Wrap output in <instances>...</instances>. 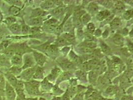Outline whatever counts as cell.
Returning <instances> with one entry per match:
<instances>
[{
  "label": "cell",
  "instance_id": "6da1fadb",
  "mask_svg": "<svg viewBox=\"0 0 133 100\" xmlns=\"http://www.w3.org/2000/svg\"><path fill=\"white\" fill-rule=\"evenodd\" d=\"M39 83L36 81H30L24 83V86L28 93L31 95H37L39 94L38 87Z\"/></svg>",
  "mask_w": 133,
  "mask_h": 100
},
{
  "label": "cell",
  "instance_id": "7a4b0ae2",
  "mask_svg": "<svg viewBox=\"0 0 133 100\" xmlns=\"http://www.w3.org/2000/svg\"><path fill=\"white\" fill-rule=\"evenodd\" d=\"M6 95L8 100H15L16 98V93L14 88L8 82L6 84Z\"/></svg>",
  "mask_w": 133,
  "mask_h": 100
},
{
  "label": "cell",
  "instance_id": "3957f363",
  "mask_svg": "<svg viewBox=\"0 0 133 100\" xmlns=\"http://www.w3.org/2000/svg\"><path fill=\"white\" fill-rule=\"evenodd\" d=\"M36 70L35 68H29L25 69L24 71L21 74V78L25 81H30V79L33 77L35 73Z\"/></svg>",
  "mask_w": 133,
  "mask_h": 100
},
{
  "label": "cell",
  "instance_id": "277c9868",
  "mask_svg": "<svg viewBox=\"0 0 133 100\" xmlns=\"http://www.w3.org/2000/svg\"><path fill=\"white\" fill-rule=\"evenodd\" d=\"M34 57L36 62L41 66H43L44 63L45 62L46 58L43 54L37 52H34Z\"/></svg>",
  "mask_w": 133,
  "mask_h": 100
},
{
  "label": "cell",
  "instance_id": "5b68a950",
  "mask_svg": "<svg viewBox=\"0 0 133 100\" xmlns=\"http://www.w3.org/2000/svg\"><path fill=\"white\" fill-rule=\"evenodd\" d=\"M5 76L8 81V82L12 86V87L16 88L18 83V80L16 76L12 75V74H11L9 72L6 73L5 74Z\"/></svg>",
  "mask_w": 133,
  "mask_h": 100
},
{
  "label": "cell",
  "instance_id": "8992f818",
  "mask_svg": "<svg viewBox=\"0 0 133 100\" xmlns=\"http://www.w3.org/2000/svg\"><path fill=\"white\" fill-rule=\"evenodd\" d=\"M34 64V61L32 57L29 55H25L24 57V64L22 67V69H29Z\"/></svg>",
  "mask_w": 133,
  "mask_h": 100
},
{
  "label": "cell",
  "instance_id": "52a82bcc",
  "mask_svg": "<svg viewBox=\"0 0 133 100\" xmlns=\"http://www.w3.org/2000/svg\"><path fill=\"white\" fill-rule=\"evenodd\" d=\"M22 57L21 55L18 54H15L11 58V63L14 66L19 67L22 64Z\"/></svg>",
  "mask_w": 133,
  "mask_h": 100
},
{
  "label": "cell",
  "instance_id": "ba28073f",
  "mask_svg": "<svg viewBox=\"0 0 133 100\" xmlns=\"http://www.w3.org/2000/svg\"><path fill=\"white\" fill-rule=\"evenodd\" d=\"M59 64L61 68L64 70H69L74 68V64L67 60L62 61Z\"/></svg>",
  "mask_w": 133,
  "mask_h": 100
},
{
  "label": "cell",
  "instance_id": "9c48e42d",
  "mask_svg": "<svg viewBox=\"0 0 133 100\" xmlns=\"http://www.w3.org/2000/svg\"><path fill=\"white\" fill-rule=\"evenodd\" d=\"M111 13L108 10H105L102 12H100L97 14V19L100 21H102L104 19L108 18L110 16Z\"/></svg>",
  "mask_w": 133,
  "mask_h": 100
},
{
  "label": "cell",
  "instance_id": "30bf717a",
  "mask_svg": "<svg viewBox=\"0 0 133 100\" xmlns=\"http://www.w3.org/2000/svg\"><path fill=\"white\" fill-rule=\"evenodd\" d=\"M121 24L122 23L120 19L119 18H116L114 20H113L110 23V27L112 29L115 30L120 27Z\"/></svg>",
  "mask_w": 133,
  "mask_h": 100
},
{
  "label": "cell",
  "instance_id": "8fae6325",
  "mask_svg": "<svg viewBox=\"0 0 133 100\" xmlns=\"http://www.w3.org/2000/svg\"><path fill=\"white\" fill-rule=\"evenodd\" d=\"M113 41L114 44L119 45V46H122L124 43V39L123 37L118 34H116L113 37Z\"/></svg>",
  "mask_w": 133,
  "mask_h": 100
},
{
  "label": "cell",
  "instance_id": "7c38bea8",
  "mask_svg": "<svg viewBox=\"0 0 133 100\" xmlns=\"http://www.w3.org/2000/svg\"><path fill=\"white\" fill-rule=\"evenodd\" d=\"M69 43L63 37L58 38L55 42V45L56 47H62L69 45Z\"/></svg>",
  "mask_w": 133,
  "mask_h": 100
},
{
  "label": "cell",
  "instance_id": "4fadbf2b",
  "mask_svg": "<svg viewBox=\"0 0 133 100\" xmlns=\"http://www.w3.org/2000/svg\"><path fill=\"white\" fill-rule=\"evenodd\" d=\"M87 10L91 14H95L98 11V6L94 3H91L87 7Z\"/></svg>",
  "mask_w": 133,
  "mask_h": 100
},
{
  "label": "cell",
  "instance_id": "5bb4252c",
  "mask_svg": "<svg viewBox=\"0 0 133 100\" xmlns=\"http://www.w3.org/2000/svg\"><path fill=\"white\" fill-rule=\"evenodd\" d=\"M55 2L52 1H46L41 4V7L44 10L49 9L54 6Z\"/></svg>",
  "mask_w": 133,
  "mask_h": 100
},
{
  "label": "cell",
  "instance_id": "9a60e30c",
  "mask_svg": "<svg viewBox=\"0 0 133 100\" xmlns=\"http://www.w3.org/2000/svg\"><path fill=\"white\" fill-rule=\"evenodd\" d=\"M22 71V68H20L19 67H18V66H13L12 67H11L9 70V72L12 74V75H14L15 76L20 75Z\"/></svg>",
  "mask_w": 133,
  "mask_h": 100
},
{
  "label": "cell",
  "instance_id": "2e32d148",
  "mask_svg": "<svg viewBox=\"0 0 133 100\" xmlns=\"http://www.w3.org/2000/svg\"><path fill=\"white\" fill-rule=\"evenodd\" d=\"M61 71L60 70L57 68H55L52 70L51 73L50 75H49L48 77V79L49 80H52L55 79L58 75H59Z\"/></svg>",
  "mask_w": 133,
  "mask_h": 100
},
{
  "label": "cell",
  "instance_id": "e0dca14e",
  "mask_svg": "<svg viewBox=\"0 0 133 100\" xmlns=\"http://www.w3.org/2000/svg\"><path fill=\"white\" fill-rule=\"evenodd\" d=\"M63 38L68 42H73L75 41V38L74 33L72 32H68L63 35Z\"/></svg>",
  "mask_w": 133,
  "mask_h": 100
},
{
  "label": "cell",
  "instance_id": "ac0fdd59",
  "mask_svg": "<svg viewBox=\"0 0 133 100\" xmlns=\"http://www.w3.org/2000/svg\"><path fill=\"white\" fill-rule=\"evenodd\" d=\"M16 91L17 94V97L16 100H25L24 89L16 88Z\"/></svg>",
  "mask_w": 133,
  "mask_h": 100
},
{
  "label": "cell",
  "instance_id": "d6986e66",
  "mask_svg": "<svg viewBox=\"0 0 133 100\" xmlns=\"http://www.w3.org/2000/svg\"><path fill=\"white\" fill-rule=\"evenodd\" d=\"M69 56L70 57V59H71V60L75 63L77 64L81 63V59L78 56H77L74 52H73L72 51L70 52Z\"/></svg>",
  "mask_w": 133,
  "mask_h": 100
},
{
  "label": "cell",
  "instance_id": "ffe728a7",
  "mask_svg": "<svg viewBox=\"0 0 133 100\" xmlns=\"http://www.w3.org/2000/svg\"><path fill=\"white\" fill-rule=\"evenodd\" d=\"M98 73L95 71H92L89 73V80L91 83H95L97 80Z\"/></svg>",
  "mask_w": 133,
  "mask_h": 100
},
{
  "label": "cell",
  "instance_id": "44dd1931",
  "mask_svg": "<svg viewBox=\"0 0 133 100\" xmlns=\"http://www.w3.org/2000/svg\"><path fill=\"white\" fill-rule=\"evenodd\" d=\"M10 30L14 34H18L21 31V28L18 24L17 23H15V24L10 26Z\"/></svg>",
  "mask_w": 133,
  "mask_h": 100
},
{
  "label": "cell",
  "instance_id": "7402d4cb",
  "mask_svg": "<svg viewBox=\"0 0 133 100\" xmlns=\"http://www.w3.org/2000/svg\"><path fill=\"white\" fill-rule=\"evenodd\" d=\"M33 78L35 79H42L43 78V71L42 68L38 67L36 70Z\"/></svg>",
  "mask_w": 133,
  "mask_h": 100
},
{
  "label": "cell",
  "instance_id": "603a6c76",
  "mask_svg": "<svg viewBox=\"0 0 133 100\" xmlns=\"http://www.w3.org/2000/svg\"><path fill=\"white\" fill-rule=\"evenodd\" d=\"M101 47L102 52L104 54H106L107 55H110L111 53V50L107 44L102 43Z\"/></svg>",
  "mask_w": 133,
  "mask_h": 100
},
{
  "label": "cell",
  "instance_id": "cb8c5ba5",
  "mask_svg": "<svg viewBox=\"0 0 133 100\" xmlns=\"http://www.w3.org/2000/svg\"><path fill=\"white\" fill-rule=\"evenodd\" d=\"M41 85L42 88L44 90H49L52 87V85L49 83L47 79L44 80L41 83Z\"/></svg>",
  "mask_w": 133,
  "mask_h": 100
},
{
  "label": "cell",
  "instance_id": "d4e9b609",
  "mask_svg": "<svg viewBox=\"0 0 133 100\" xmlns=\"http://www.w3.org/2000/svg\"><path fill=\"white\" fill-rule=\"evenodd\" d=\"M91 20V16L89 14H85L81 17V22L84 24H87Z\"/></svg>",
  "mask_w": 133,
  "mask_h": 100
},
{
  "label": "cell",
  "instance_id": "484cf974",
  "mask_svg": "<svg viewBox=\"0 0 133 100\" xmlns=\"http://www.w3.org/2000/svg\"><path fill=\"white\" fill-rule=\"evenodd\" d=\"M42 20L41 18H35L31 21L30 25L35 26V27H38L42 25Z\"/></svg>",
  "mask_w": 133,
  "mask_h": 100
},
{
  "label": "cell",
  "instance_id": "4316f807",
  "mask_svg": "<svg viewBox=\"0 0 133 100\" xmlns=\"http://www.w3.org/2000/svg\"><path fill=\"white\" fill-rule=\"evenodd\" d=\"M77 76L78 77L79 79L82 81L86 80V74L84 71L80 70L77 72L76 73Z\"/></svg>",
  "mask_w": 133,
  "mask_h": 100
},
{
  "label": "cell",
  "instance_id": "83f0119b",
  "mask_svg": "<svg viewBox=\"0 0 133 100\" xmlns=\"http://www.w3.org/2000/svg\"><path fill=\"white\" fill-rule=\"evenodd\" d=\"M115 9L118 11H121L125 9V5L121 1H117L115 4Z\"/></svg>",
  "mask_w": 133,
  "mask_h": 100
},
{
  "label": "cell",
  "instance_id": "f1b7e54d",
  "mask_svg": "<svg viewBox=\"0 0 133 100\" xmlns=\"http://www.w3.org/2000/svg\"><path fill=\"white\" fill-rule=\"evenodd\" d=\"M46 49L49 51V53L51 54H55L58 51L57 47L55 45H50Z\"/></svg>",
  "mask_w": 133,
  "mask_h": 100
},
{
  "label": "cell",
  "instance_id": "f546056e",
  "mask_svg": "<svg viewBox=\"0 0 133 100\" xmlns=\"http://www.w3.org/2000/svg\"><path fill=\"white\" fill-rule=\"evenodd\" d=\"M45 12L39 9H36L34 11L33 14H32V16L33 17H35V18H39L41 16H42L44 15Z\"/></svg>",
  "mask_w": 133,
  "mask_h": 100
},
{
  "label": "cell",
  "instance_id": "4dcf8cb0",
  "mask_svg": "<svg viewBox=\"0 0 133 100\" xmlns=\"http://www.w3.org/2000/svg\"><path fill=\"white\" fill-rule=\"evenodd\" d=\"M20 9L18 7L12 6L10 9V11L14 16H17L20 12Z\"/></svg>",
  "mask_w": 133,
  "mask_h": 100
},
{
  "label": "cell",
  "instance_id": "1f68e13d",
  "mask_svg": "<svg viewBox=\"0 0 133 100\" xmlns=\"http://www.w3.org/2000/svg\"><path fill=\"white\" fill-rule=\"evenodd\" d=\"M117 88L115 87V86H110L106 90V93L108 95H114L117 92Z\"/></svg>",
  "mask_w": 133,
  "mask_h": 100
},
{
  "label": "cell",
  "instance_id": "d6a6232c",
  "mask_svg": "<svg viewBox=\"0 0 133 100\" xmlns=\"http://www.w3.org/2000/svg\"><path fill=\"white\" fill-rule=\"evenodd\" d=\"M97 46V44L94 42H86L83 44L84 47H87L90 49H94Z\"/></svg>",
  "mask_w": 133,
  "mask_h": 100
},
{
  "label": "cell",
  "instance_id": "836d02e7",
  "mask_svg": "<svg viewBox=\"0 0 133 100\" xmlns=\"http://www.w3.org/2000/svg\"><path fill=\"white\" fill-rule=\"evenodd\" d=\"M87 29L88 31V33L90 34H93L94 32L95 31V27L94 25L92 23H90L87 25Z\"/></svg>",
  "mask_w": 133,
  "mask_h": 100
},
{
  "label": "cell",
  "instance_id": "e575fe53",
  "mask_svg": "<svg viewBox=\"0 0 133 100\" xmlns=\"http://www.w3.org/2000/svg\"><path fill=\"white\" fill-rule=\"evenodd\" d=\"M72 28V25L70 21L67 22L63 27V30L64 31L69 32L71 31Z\"/></svg>",
  "mask_w": 133,
  "mask_h": 100
},
{
  "label": "cell",
  "instance_id": "d590c367",
  "mask_svg": "<svg viewBox=\"0 0 133 100\" xmlns=\"http://www.w3.org/2000/svg\"><path fill=\"white\" fill-rule=\"evenodd\" d=\"M132 15H133V11L132 10H131L127 11L124 12L123 14V17L124 19L128 20L132 17Z\"/></svg>",
  "mask_w": 133,
  "mask_h": 100
},
{
  "label": "cell",
  "instance_id": "8d00e7d4",
  "mask_svg": "<svg viewBox=\"0 0 133 100\" xmlns=\"http://www.w3.org/2000/svg\"><path fill=\"white\" fill-rule=\"evenodd\" d=\"M82 51L85 55H89V54H93L94 50L93 49H90L89 48L83 47V48H82Z\"/></svg>",
  "mask_w": 133,
  "mask_h": 100
},
{
  "label": "cell",
  "instance_id": "74e56055",
  "mask_svg": "<svg viewBox=\"0 0 133 100\" xmlns=\"http://www.w3.org/2000/svg\"><path fill=\"white\" fill-rule=\"evenodd\" d=\"M82 68L86 71H90L93 69L91 65L88 62H86L83 63Z\"/></svg>",
  "mask_w": 133,
  "mask_h": 100
},
{
  "label": "cell",
  "instance_id": "f35d334b",
  "mask_svg": "<svg viewBox=\"0 0 133 100\" xmlns=\"http://www.w3.org/2000/svg\"><path fill=\"white\" fill-rule=\"evenodd\" d=\"M85 14V12L84 10H79L78 11H76L74 13V18L80 19V18H81V17Z\"/></svg>",
  "mask_w": 133,
  "mask_h": 100
},
{
  "label": "cell",
  "instance_id": "ab89813d",
  "mask_svg": "<svg viewBox=\"0 0 133 100\" xmlns=\"http://www.w3.org/2000/svg\"><path fill=\"white\" fill-rule=\"evenodd\" d=\"M101 4L103 5V6L107 8H111L113 4L111 2V1H103L101 2Z\"/></svg>",
  "mask_w": 133,
  "mask_h": 100
},
{
  "label": "cell",
  "instance_id": "60d3db41",
  "mask_svg": "<svg viewBox=\"0 0 133 100\" xmlns=\"http://www.w3.org/2000/svg\"><path fill=\"white\" fill-rule=\"evenodd\" d=\"M30 28H29V27L28 26L26 25H23L22 27L21 28V31L22 33L24 35H26L28 34L29 32H30Z\"/></svg>",
  "mask_w": 133,
  "mask_h": 100
},
{
  "label": "cell",
  "instance_id": "b9f144b4",
  "mask_svg": "<svg viewBox=\"0 0 133 100\" xmlns=\"http://www.w3.org/2000/svg\"><path fill=\"white\" fill-rule=\"evenodd\" d=\"M64 11V9L63 8H58L54 10L52 12V13L56 16H59L62 14Z\"/></svg>",
  "mask_w": 133,
  "mask_h": 100
},
{
  "label": "cell",
  "instance_id": "7bdbcfd3",
  "mask_svg": "<svg viewBox=\"0 0 133 100\" xmlns=\"http://www.w3.org/2000/svg\"><path fill=\"white\" fill-rule=\"evenodd\" d=\"M85 40L86 42H92L94 40V38L92 34L87 33L85 35Z\"/></svg>",
  "mask_w": 133,
  "mask_h": 100
},
{
  "label": "cell",
  "instance_id": "ee69618b",
  "mask_svg": "<svg viewBox=\"0 0 133 100\" xmlns=\"http://www.w3.org/2000/svg\"><path fill=\"white\" fill-rule=\"evenodd\" d=\"M57 20L55 19H51L46 21L44 23V24L46 26H51V25H55L57 23Z\"/></svg>",
  "mask_w": 133,
  "mask_h": 100
},
{
  "label": "cell",
  "instance_id": "f6af8a7d",
  "mask_svg": "<svg viewBox=\"0 0 133 100\" xmlns=\"http://www.w3.org/2000/svg\"><path fill=\"white\" fill-rule=\"evenodd\" d=\"M6 22L8 24L12 25L15 23L16 22V19L13 17H10L6 18Z\"/></svg>",
  "mask_w": 133,
  "mask_h": 100
},
{
  "label": "cell",
  "instance_id": "bcb514c9",
  "mask_svg": "<svg viewBox=\"0 0 133 100\" xmlns=\"http://www.w3.org/2000/svg\"><path fill=\"white\" fill-rule=\"evenodd\" d=\"M39 31H40V29L38 27H34L30 29V34L34 35V34L38 33Z\"/></svg>",
  "mask_w": 133,
  "mask_h": 100
},
{
  "label": "cell",
  "instance_id": "7dc6e473",
  "mask_svg": "<svg viewBox=\"0 0 133 100\" xmlns=\"http://www.w3.org/2000/svg\"><path fill=\"white\" fill-rule=\"evenodd\" d=\"M74 23L75 24V26L77 27L78 28H80L82 26V23L80 19H75L74 21Z\"/></svg>",
  "mask_w": 133,
  "mask_h": 100
},
{
  "label": "cell",
  "instance_id": "c3c4849f",
  "mask_svg": "<svg viewBox=\"0 0 133 100\" xmlns=\"http://www.w3.org/2000/svg\"><path fill=\"white\" fill-rule=\"evenodd\" d=\"M56 27L57 26H56V25L48 26L47 27V30L50 32H55Z\"/></svg>",
  "mask_w": 133,
  "mask_h": 100
},
{
  "label": "cell",
  "instance_id": "681fc988",
  "mask_svg": "<svg viewBox=\"0 0 133 100\" xmlns=\"http://www.w3.org/2000/svg\"><path fill=\"white\" fill-rule=\"evenodd\" d=\"M98 83L100 86H104L106 84V81L103 79V78L100 77L98 79Z\"/></svg>",
  "mask_w": 133,
  "mask_h": 100
},
{
  "label": "cell",
  "instance_id": "f907efd6",
  "mask_svg": "<svg viewBox=\"0 0 133 100\" xmlns=\"http://www.w3.org/2000/svg\"><path fill=\"white\" fill-rule=\"evenodd\" d=\"M8 57L6 54H2L0 55V62L1 63L5 62L7 59Z\"/></svg>",
  "mask_w": 133,
  "mask_h": 100
},
{
  "label": "cell",
  "instance_id": "816d5d0a",
  "mask_svg": "<svg viewBox=\"0 0 133 100\" xmlns=\"http://www.w3.org/2000/svg\"><path fill=\"white\" fill-rule=\"evenodd\" d=\"M9 42L6 41L2 42L1 47H2L3 48H6L7 47H9Z\"/></svg>",
  "mask_w": 133,
  "mask_h": 100
},
{
  "label": "cell",
  "instance_id": "f5cc1de1",
  "mask_svg": "<svg viewBox=\"0 0 133 100\" xmlns=\"http://www.w3.org/2000/svg\"><path fill=\"white\" fill-rule=\"evenodd\" d=\"M94 33V35L97 37L101 36L102 35V32L100 29H97L96 30H95Z\"/></svg>",
  "mask_w": 133,
  "mask_h": 100
},
{
  "label": "cell",
  "instance_id": "db71d44e",
  "mask_svg": "<svg viewBox=\"0 0 133 100\" xmlns=\"http://www.w3.org/2000/svg\"><path fill=\"white\" fill-rule=\"evenodd\" d=\"M53 91L55 93H58L59 92H62V91L59 89V88L58 87V86H55V87L53 88Z\"/></svg>",
  "mask_w": 133,
  "mask_h": 100
},
{
  "label": "cell",
  "instance_id": "11a10c76",
  "mask_svg": "<svg viewBox=\"0 0 133 100\" xmlns=\"http://www.w3.org/2000/svg\"><path fill=\"white\" fill-rule=\"evenodd\" d=\"M108 36H109V31L108 30H106L103 33V34H102V37L103 38L106 39L108 37Z\"/></svg>",
  "mask_w": 133,
  "mask_h": 100
},
{
  "label": "cell",
  "instance_id": "9f6ffc18",
  "mask_svg": "<svg viewBox=\"0 0 133 100\" xmlns=\"http://www.w3.org/2000/svg\"><path fill=\"white\" fill-rule=\"evenodd\" d=\"M62 100H70V96L68 93L65 94L62 98Z\"/></svg>",
  "mask_w": 133,
  "mask_h": 100
},
{
  "label": "cell",
  "instance_id": "6f0895ef",
  "mask_svg": "<svg viewBox=\"0 0 133 100\" xmlns=\"http://www.w3.org/2000/svg\"><path fill=\"white\" fill-rule=\"evenodd\" d=\"M123 34L124 35H127V34H128V30H127V29H124V30H123Z\"/></svg>",
  "mask_w": 133,
  "mask_h": 100
},
{
  "label": "cell",
  "instance_id": "680465c9",
  "mask_svg": "<svg viewBox=\"0 0 133 100\" xmlns=\"http://www.w3.org/2000/svg\"><path fill=\"white\" fill-rule=\"evenodd\" d=\"M25 100H37V99H32V98H28Z\"/></svg>",
  "mask_w": 133,
  "mask_h": 100
},
{
  "label": "cell",
  "instance_id": "91938a15",
  "mask_svg": "<svg viewBox=\"0 0 133 100\" xmlns=\"http://www.w3.org/2000/svg\"><path fill=\"white\" fill-rule=\"evenodd\" d=\"M99 100H106L105 99H103V98H101L100 99H99Z\"/></svg>",
  "mask_w": 133,
  "mask_h": 100
},
{
  "label": "cell",
  "instance_id": "94428289",
  "mask_svg": "<svg viewBox=\"0 0 133 100\" xmlns=\"http://www.w3.org/2000/svg\"><path fill=\"white\" fill-rule=\"evenodd\" d=\"M44 100V99H43V98H41V99H40V100Z\"/></svg>",
  "mask_w": 133,
  "mask_h": 100
}]
</instances>
